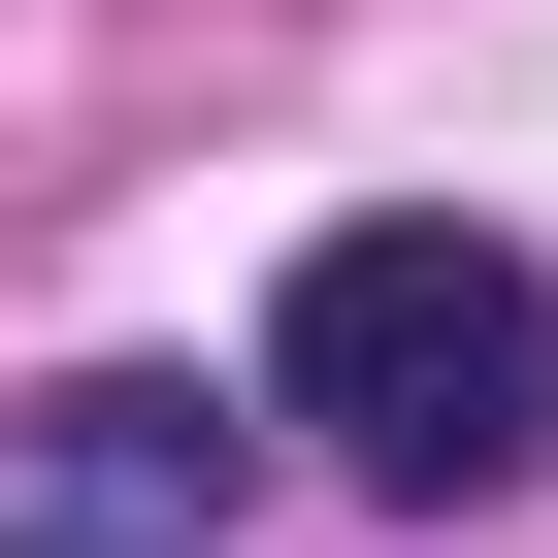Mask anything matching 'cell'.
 <instances>
[{"mask_svg": "<svg viewBox=\"0 0 558 558\" xmlns=\"http://www.w3.org/2000/svg\"><path fill=\"white\" fill-rule=\"evenodd\" d=\"M263 427H296L329 493H395V525H493L558 460V263L460 230V197H362L296 296H263Z\"/></svg>", "mask_w": 558, "mask_h": 558, "instance_id": "6da1fadb", "label": "cell"}, {"mask_svg": "<svg viewBox=\"0 0 558 558\" xmlns=\"http://www.w3.org/2000/svg\"><path fill=\"white\" fill-rule=\"evenodd\" d=\"M230 493H263V395H197V362L0 395V558H230Z\"/></svg>", "mask_w": 558, "mask_h": 558, "instance_id": "7a4b0ae2", "label": "cell"}]
</instances>
